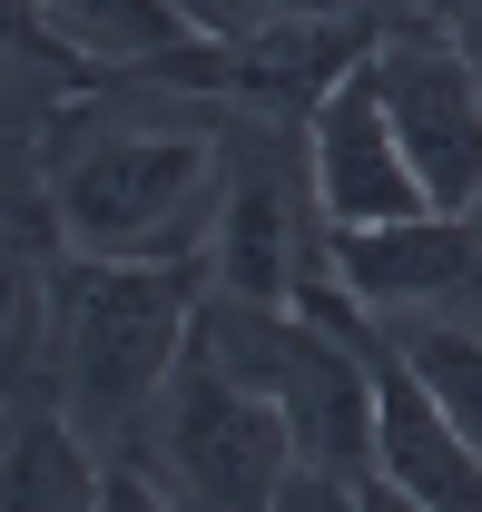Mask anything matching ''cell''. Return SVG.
I'll use <instances>...</instances> for the list:
<instances>
[{
    "mask_svg": "<svg viewBox=\"0 0 482 512\" xmlns=\"http://www.w3.org/2000/svg\"><path fill=\"white\" fill-rule=\"evenodd\" d=\"M374 0H178V20L197 40H246V30H276V20H345Z\"/></svg>",
    "mask_w": 482,
    "mask_h": 512,
    "instance_id": "4fadbf2b",
    "label": "cell"
},
{
    "mask_svg": "<svg viewBox=\"0 0 482 512\" xmlns=\"http://www.w3.org/2000/svg\"><path fill=\"white\" fill-rule=\"evenodd\" d=\"M30 325H40V276L20 266V247H10V256H0V365L20 355V335H30Z\"/></svg>",
    "mask_w": 482,
    "mask_h": 512,
    "instance_id": "9a60e30c",
    "label": "cell"
},
{
    "mask_svg": "<svg viewBox=\"0 0 482 512\" xmlns=\"http://www.w3.org/2000/svg\"><path fill=\"white\" fill-rule=\"evenodd\" d=\"M40 217L69 256L109 266H187L217 237V207L237 188V128L187 109V89L158 79H89L60 89L40 119Z\"/></svg>",
    "mask_w": 482,
    "mask_h": 512,
    "instance_id": "6da1fadb",
    "label": "cell"
},
{
    "mask_svg": "<svg viewBox=\"0 0 482 512\" xmlns=\"http://www.w3.org/2000/svg\"><path fill=\"white\" fill-rule=\"evenodd\" d=\"M0 256H10V197H0Z\"/></svg>",
    "mask_w": 482,
    "mask_h": 512,
    "instance_id": "ffe728a7",
    "label": "cell"
},
{
    "mask_svg": "<svg viewBox=\"0 0 482 512\" xmlns=\"http://www.w3.org/2000/svg\"><path fill=\"white\" fill-rule=\"evenodd\" d=\"M384 40V10H345V20H276V30H246V40H187L178 60L138 69L158 89H197V99H227L246 109V128H305L315 99L374 60Z\"/></svg>",
    "mask_w": 482,
    "mask_h": 512,
    "instance_id": "277c9868",
    "label": "cell"
},
{
    "mask_svg": "<svg viewBox=\"0 0 482 512\" xmlns=\"http://www.w3.org/2000/svg\"><path fill=\"white\" fill-rule=\"evenodd\" d=\"M276 512H355V483H315V473H296V483L276 493Z\"/></svg>",
    "mask_w": 482,
    "mask_h": 512,
    "instance_id": "e0dca14e",
    "label": "cell"
},
{
    "mask_svg": "<svg viewBox=\"0 0 482 512\" xmlns=\"http://www.w3.org/2000/svg\"><path fill=\"white\" fill-rule=\"evenodd\" d=\"M335 276L364 316H453L482 296V227L473 217H414V227H364V237H325Z\"/></svg>",
    "mask_w": 482,
    "mask_h": 512,
    "instance_id": "9c48e42d",
    "label": "cell"
},
{
    "mask_svg": "<svg viewBox=\"0 0 482 512\" xmlns=\"http://www.w3.org/2000/svg\"><path fill=\"white\" fill-rule=\"evenodd\" d=\"M40 20H50V40L79 69H109V79L158 69V60H178L187 40H197L178 20V0H40Z\"/></svg>",
    "mask_w": 482,
    "mask_h": 512,
    "instance_id": "8fae6325",
    "label": "cell"
},
{
    "mask_svg": "<svg viewBox=\"0 0 482 512\" xmlns=\"http://www.w3.org/2000/svg\"><path fill=\"white\" fill-rule=\"evenodd\" d=\"M128 463H148L178 512H276V493L296 483V434L266 384H246L207 335H187L178 375L128 434Z\"/></svg>",
    "mask_w": 482,
    "mask_h": 512,
    "instance_id": "3957f363",
    "label": "cell"
},
{
    "mask_svg": "<svg viewBox=\"0 0 482 512\" xmlns=\"http://www.w3.org/2000/svg\"><path fill=\"white\" fill-rule=\"evenodd\" d=\"M355 512H423V503H414V493H394L384 473H364V483H355Z\"/></svg>",
    "mask_w": 482,
    "mask_h": 512,
    "instance_id": "ac0fdd59",
    "label": "cell"
},
{
    "mask_svg": "<svg viewBox=\"0 0 482 512\" xmlns=\"http://www.w3.org/2000/svg\"><path fill=\"white\" fill-rule=\"evenodd\" d=\"M374 79H384L394 138H404L414 178L433 188V207L473 217L482 207V69L463 60V40L433 30V20H384Z\"/></svg>",
    "mask_w": 482,
    "mask_h": 512,
    "instance_id": "5b68a950",
    "label": "cell"
},
{
    "mask_svg": "<svg viewBox=\"0 0 482 512\" xmlns=\"http://www.w3.org/2000/svg\"><path fill=\"white\" fill-rule=\"evenodd\" d=\"M394 335V355L423 375V394L453 414V434L482 453V335L463 316H374Z\"/></svg>",
    "mask_w": 482,
    "mask_h": 512,
    "instance_id": "7c38bea8",
    "label": "cell"
},
{
    "mask_svg": "<svg viewBox=\"0 0 482 512\" xmlns=\"http://www.w3.org/2000/svg\"><path fill=\"white\" fill-rule=\"evenodd\" d=\"M99 512H178L158 483H148V463H128V453H109V483H99Z\"/></svg>",
    "mask_w": 482,
    "mask_h": 512,
    "instance_id": "2e32d148",
    "label": "cell"
},
{
    "mask_svg": "<svg viewBox=\"0 0 482 512\" xmlns=\"http://www.w3.org/2000/svg\"><path fill=\"white\" fill-rule=\"evenodd\" d=\"M315 266H325V217H315L305 158H276V148L266 158H237V188H227L217 237H207V296L286 316Z\"/></svg>",
    "mask_w": 482,
    "mask_h": 512,
    "instance_id": "52a82bcc",
    "label": "cell"
},
{
    "mask_svg": "<svg viewBox=\"0 0 482 512\" xmlns=\"http://www.w3.org/2000/svg\"><path fill=\"white\" fill-rule=\"evenodd\" d=\"M305 178H315V217L325 237H364V227H414V217H443L433 188L414 178L404 138H394V109H384V79L374 60L345 69L315 119H305Z\"/></svg>",
    "mask_w": 482,
    "mask_h": 512,
    "instance_id": "8992f818",
    "label": "cell"
},
{
    "mask_svg": "<svg viewBox=\"0 0 482 512\" xmlns=\"http://www.w3.org/2000/svg\"><path fill=\"white\" fill-rule=\"evenodd\" d=\"M453 40H463V60L482 69V10H473V20H463V30H453Z\"/></svg>",
    "mask_w": 482,
    "mask_h": 512,
    "instance_id": "d6986e66",
    "label": "cell"
},
{
    "mask_svg": "<svg viewBox=\"0 0 482 512\" xmlns=\"http://www.w3.org/2000/svg\"><path fill=\"white\" fill-rule=\"evenodd\" d=\"M207 306L197 266H109V256H69L50 286V404H69V424L128 453V434L148 424L158 384L178 375L187 335Z\"/></svg>",
    "mask_w": 482,
    "mask_h": 512,
    "instance_id": "7a4b0ae2",
    "label": "cell"
},
{
    "mask_svg": "<svg viewBox=\"0 0 482 512\" xmlns=\"http://www.w3.org/2000/svg\"><path fill=\"white\" fill-rule=\"evenodd\" d=\"M0 69H40L50 89H89V69L69 60L40 20V0H0Z\"/></svg>",
    "mask_w": 482,
    "mask_h": 512,
    "instance_id": "5bb4252c",
    "label": "cell"
},
{
    "mask_svg": "<svg viewBox=\"0 0 482 512\" xmlns=\"http://www.w3.org/2000/svg\"><path fill=\"white\" fill-rule=\"evenodd\" d=\"M364 365H374V473L423 512H482V453L453 434V414L423 394V375L374 316H364Z\"/></svg>",
    "mask_w": 482,
    "mask_h": 512,
    "instance_id": "ba28073f",
    "label": "cell"
},
{
    "mask_svg": "<svg viewBox=\"0 0 482 512\" xmlns=\"http://www.w3.org/2000/svg\"><path fill=\"white\" fill-rule=\"evenodd\" d=\"M109 463L69 424V404H30L0 434V512H99Z\"/></svg>",
    "mask_w": 482,
    "mask_h": 512,
    "instance_id": "30bf717a",
    "label": "cell"
}]
</instances>
